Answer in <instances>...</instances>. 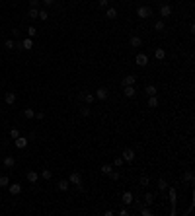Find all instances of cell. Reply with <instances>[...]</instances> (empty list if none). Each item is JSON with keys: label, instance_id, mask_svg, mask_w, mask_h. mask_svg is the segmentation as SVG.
<instances>
[{"label": "cell", "instance_id": "3957f363", "mask_svg": "<svg viewBox=\"0 0 195 216\" xmlns=\"http://www.w3.org/2000/svg\"><path fill=\"white\" fill-rule=\"evenodd\" d=\"M135 150H133V148H125V150L121 152V158H123V162H133L135 160Z\"/></svg>", "mask_w": 195, "mask_h": 216}, {"label": "cell", "instance_id": "7c38bea8", "mask_svg": "<svg viewBox=\"0 0 195 216\" xmlns=\"http://www.w3.org/2000/svg\"><path fill=\"white\" fill-rule=\"evenodd\" d=\"M129 45L131 47H140V45H143V39H140L139 35H133V37L129 39Z\"/></svg>", "mask_w": 195, "mask_h": 216}, {"label": "cell", "instance_id": "9a60e30c", "mask_svg": "<svg viewBox=\"0 0 195 216\" xmlns=\"http://www.w3.org/2000/svg\"><path fill=\"white\" fill-rule=\"evenodd\" d=\"M158 103H160V101H158L156 95H148V107H150V109H156Z\"/></svg>", "mask_w": 195, "mask_h": 216}, {"label": "cell", "instance_id": "1f68e13d", "mask_svg": "<svg viewBox=\"0 0 195 216\" xmlns=\"http://www.w3.org/2000/svg\"><path fill=\"white\" fill-rule=\"evenodd\" d=\"M33 115H35L33 109H25V111H23V117H25V119H33Z\"/></svg>", "mask_w": 195, "mask_h": 216}, {"label": "cell", "instance_id": "4fadbf2b", "mask_svg": "<svg viewBox=\"0 0 195 216\" xmlns=\"http://www.w3.org/2000/svg\"><path fill=\"white\" fill-rule=\"evenodd\" d=\"M4 101H6V103H8V105H14V103H16V94H12V92H8V94L4 95Z\"/></svg>", "mask_w": 195, "mask_h": 216}, {"label": "cell", "instance_id": "7bdbcfd3", "mask_svg": "<svg viewBox=\"0 0 195 216\" xmlns=\"http://www.w3.org/2000/svg\"><path fill=\"white\" fill-rule=\"evenodd\" d=\"M33 117L37 119V121H43V117H45V115H43V113H41V111H39V113H35V115H33Z\"/></svg>", "mask_w": 195, "mask_h": 216}, {"label": "cell", "instance_id": "5b68a950", "mask_svg": "<svg viewBox=\"0 0 195 216\" xmlns=\"http://www.w3.org/2000/svg\"><path fill=\"white\" fill-rule=\"evenodd\" d=\"M160 16H162L164 20L170 18V16H172V6H170V4H162V6H160Z\"/></svg>", "mask_w": 195, "mask_h": 216}, {"label": "cell", "instance_id": "bcb514c9", "mask_svg": "<svg viewBox=\"0 0 195 216\" xmlns=\"http://www.w3.org/2000/svg\"><path fill=\"white\" fill-rule=\"evenodd\" d=\"M119 214H121V216H127L129 212H127V208H121V210H119Z\"/></svg>", "mask_w": 195, "mask_h": 216}, {"label": "cell", "instance_id": "d6a6232c", "mask_svg": "<svg viewBox=\"0 0 195 216\" xmlns=\"http://www.w3.org/2000/svg\"><path fill=\"white\" fill-rule=\"evenodd\" d=\"M39 20H41V22L49 20V14H47V10H39Z\"/></svg>", "mask_w": 195, "mask_h": 216}, {"label": "cell", "instance_id": "ab89813d", "mask_svg": "<svg viewBox=\"0 0 195 216\" xmlns=\"http://www.w3.org/2000/svg\"><path fill=\"white\" fill-rule=\"evenodd\" d=\"M140 214H143V216H150V214H152V210H150V208H143Z\"/></svg>", "mask_w": 195, "mask_h": 216}, {"label": "cell", "instance_id": "d4e9b609", "mask_svg": "<svg viewBox=\"0 0 195 216\" xmlns=\"http://www.w3.org/2000/svg\"><path fill=\"white\" fill-rule=\"evenodd\" d=\"M154 56H156L158 61H162L164 56H166V51H164V49H156V51H154Z\"/></svg>", "mask_w": 195, "mask_h": 216}, {"label": "cell", "instance_id": "277c9868", "mask_svg": "<svg viewBox=\"0 0 195 216\" xmlns=\"http://www.w3.org/2000/svg\"><path fill=\"white\" fill-rule=\"evenodd\" d=\"M137 84V76H133V74H127L125 78H121V88L123 86H135Z\"/></svg>", "mask_w": 195, "mask_h": 216}, {"label": "cell", "instance_id": "836d02e7", "mask_svg": "<svg viewBox=\"0 0 195 216\" xmlns=\"http://www.w3.org/2000/svg\"><path fill=\"white\" fill-rule=\"evenodd\" d=\"M181 179H183V181H193V173H191V171H186V173L181 175Z\"/></svg>", "mask_w": 195, "mask_h": 216}, {"label": "cell", "instance_id": "30bf717a", "mask_svg": "<svg viewBox=\"0 0 195 216\" xmlns=\"http://www.w3.org/2000/svg\"><path fill=\"white\" fill-rule=\"evenodd\" d=\"M121 201H123V204H131V202L135 201V197H133V193H123V195H121Z\"/></svg>", "mask_w": 195, "mask_h": 216}, {"label": "cell", "instance_id": "e0dca14e", "mask_svg": "<svg viewBox=\"0 0 195 216\" xmlns=\"http://www.w3.org/2000/svg\"><path fill=\"white\" fill-rule=\"evenodd\" d=\"M37 179H39L37 171H28V181L29 183H37Z\"/></svg>", "mask_w": 195, "mask_h": 216}, {"label": "cell", "instance_id": "83f0119b", "mask_svg": "<svg viewBox=\"0 0 195 216\" xmlns=\"http://www.w3.org/2000/svg\"><path fill=\"white\" fill-rule=\"evenodd\" d=\"M10 185V179L6 175H0V187H8Z\"/></svg>", "mask_w": 195, "mask_h": 216}, {"label": "cell", "instance_id": "7402d4cb", "mask_svg": "<svg viewBox=\"0 0 195 216\" xmlns=\"http://www.w3.org/2000/svg\"><path fill=\"white\" fill-rule=\"evenodd\" d=\"M144 90H146V94H148V95H156V94H158L156 86H152V84H148V86H146Z\"/></svg>", "mask_w": 195, "mask_h": 216}, {"label": "cell", "instance_id": "5bb4252c", "mask_svg": "<svg viewBox=\"0 0 195 216\" xmlns=\"http://www.w3.org/2000/svg\"><path fill=\"white\" fill-rule=\"evenodd\" d=\"M22 49H25V51L33 49V41H31V37H25V39L22 41Z\"/></svg>", "mask_w": 195, "mask_h": 216}, {"label": "cell", "instance_id": "6da1fadb", "mask_svg": "<svg viewBox=\"0 0 195 216\" xmlns=\"http://www.w3.org/2000/svg\"><path fill=\"white\" fill-rule=\"evenodd\" d=\"M137 16H139L140 20L150 18V16H152V8H150V6H139V8H137Z\"/></svg>", "mask_w": 195, "mask_h": 216}, {"label": "cell", "instance_id": "8992f818", "mask_svg": "<svg viewBox=\"0 0 195 216\" xmlns=\"http://www.w3.org/2000/svg\"><path fill=\"white\" fill-rule=\"evenodd\" d=\"M146 64H148V56L144 55V53H139V55H137V66L144 68Z\"/></svg>", "mask_w": 195, "mask_h": 216}, {"label": "cell", "instance_id": "ffe728a7", "mask_svg": "<svg viewBox=\"0 0 195 216\" xmlns=\"http://www.w3.org/2000/svg\"><path fill=\"white\" fill-rule=\"evenodd\" d=\"M28 18H31V20L39 18V8H29L28 10Z\"/></svg>", "mask_w": 195, "mask_h": 216}, {"label": "cell", "instance_id": "4316f807", "mask_svg": "<svg viewBox=\"0 0 195 216\" xmlns=\"http://www.w3.org/2000/svg\"><path fill=\"white\" fill-rule=\"evenodd\" d=\"M100 169H102V173H106V175H107V173H109V171L113 169V165H111V164H103Z\"/></svg>", "mask_w": 195, "mask_h": 216}, {"label": "cell", "instance_id": "ee69618b", "mask_svg": "<svg viewBox=\"0 0 195 216\" xmlns=\"http://www.w3.org/2000/svg\"><path fill=\"white\" fill-rule=\"evenodd\" d=\"M107 4H109V0H100V8H106Z\"/></svg>", "mask_w": 195, "mask_h": 216}, {"label": "cell", "instance_id": "603a6c76", "mask_svg": "<svg viewBox=\"0 0 195 216\" xmlns=\"http://www.w3.org/2000/svg\"><path fill=\"white\" fill-rule=\"evenodd\" d=\"M158 189H160V191H166V189H168V183H166V179H164V177L158 179Z\"/></svg>", "mask_w": 195, "mask_h": 216}, {"label": "cell", "instance_id": "f6af8a7d", "mask_svg": "<svg viewBox=\"0 0 195 216\" xmlns=\"http://www.w3.org/2000/svg\"><path fill=\"white\" fill-rule=\"evenodd\" d=\"M80 113H82V117H90V109H82Z\"/></svg>", "mask_w": 195, "mask_h": 216}, {"label": "cell", "instance_id": "484cf974", "mask_svg": "<svg viewBox=\"0 0 195 216\" xmlns=\"http://www.w3.org/2000/svg\"><path fill=\"white\" fill-rule=\"evenodd\" d=\"M168 195H170V202H176V189L168 187Z\"/></svg>", "mask_w": 195, "mask_h": 216}, {"label": "cell", "instance_id": "ba28073f", "mask_svg": "<svg viewBox=\"0 0 195 216\" xmlns=\"http://www.w3.org/2000/svg\"><path fill=\"white\" fill-rule=\"evenodd\" d=\"M107 94H109V92H107L106 88H98V90H96V94H94V95H96V99L103 101V99H107Z\"/></svg>", "mask_w": 195, "mask_h": 216}, {"label": "cell", "instance_id": "74e56055", "mask_svg": "<svg viewBox=\"0 0 195 216\" xmlns=\"http://www.w3.org/2000/svg\"><path fill=\"white\" fill-rule=\"evenodd\" d=\"M113 165H117V168H119V165H123V158H115V160H113Z\"/></svg>", "mask_w": 195, "mask_h": 216}, {"label": "cell", "instance_id": "f546056e", "mask_svg": "<svg viewBox=\"0 0 195 216\" xmlns=\"http://www.w3.org/2000/svg\"><path fill=\"white\" fill-rule=\"evenodd\" d=\"M41 175H43V179H45V181H49V179L53 177V171H49V169H43Z\"/></svg>", "mask_w": 195, "mask_h": 216}, {"label": "cell", "instance_id": "60d3db41", "mask_svg": "<svg viewBox=\"0 0 195 216\" xmlns=\"http://www.w3.org/2000/svg\"><path fill=\"white\" fill-rule=\"evenodd\" d=\"M43 4H45V6H55L57 0H43Z\"/></svg>", "mask_w": 195, "mask_h": 216}, {"label": "cell", "instance_id": "8fae6325", "mask_svg": "<svg viewBox=\"0 0 195 216\" xmlns=\"http://www.w3.org/2000/svg\"><path fill=\"white\" fill-rule=\"evenodd\" d=\"M14 142H16V146H18L20 150L28 146V138H25V136H18V138H14Z\"/></svg>", "mask_w": 195, "mask_h": 216}, {"label": "cell", "instance_id": "d590c367", "mask_svg": "<svg viewBox=\"0 0 195 216\" xmlns=\"http://www.w3.org/2000/svg\"><path fill=\"white\" fill-rule=\"evenodd\" d=\"M4 47H6V49H16V41H12V39H8V41L4 43Z\"/></svg>", "mask_w": 195, "mask_h": 216}, {"label": "cell", "instance_id": "4dcf8cb0", "mask_svg": "<svg viewBox=\"0 0 195 216\" xmlns=\"http://www.w3.org/2000/svg\"><path fill=\"white\" fill-rule=\"evenodd\" d=\"M35 35H37V29L33 27V25H29L28 27V37H35Z\"/></svg>", "mask_w": 195, "mask_h": 216}, {"label": "cell", "instance_id": "f1b7e54d", "mask_svg": "<svg viewBox=\"0 0 195 216\" xmlns=\"http://www.w3.org/2000/svg\"><path fill=\"white\" fill-rule=\"evenodd\" d=\"M107 175H109V177H111L113 181H117V179H121V171H113V169H111V171H109V173H107Z\"/></svg>", "mask_w": 195, "mask_h": 216}, {"label": "cell", "instance_id": "7a4b0ae2", "mask_svg": "<svg viewBox=\"0 0 195 216\" xmlns=\"http://www.w3.org/2000/svg\"><path fill=\"white\" fill-rule=\"evenodd\" d=\"M68 183H72L74 187L82 189V175H80V171H72V173H70V177H68Z\"/></svg>", "mask_w": 195, "mask_h": 216}, {"label": "cell", "instance_id": "2e32d148", "mask_svg": "<svg viewBox=\"0 0 195 216\" xmlns=\"http://www.w3.org/2000/svg\"><path fill=\"white\" fill-rule=\"evenodd\" d=\"M68 179H60V181H59V185H57V187H59V191H63V193H65V191H68Z\"/></svg>", "mask_w": 195, "mask_h": 216}, {"label": "cell", "instance_id": "cb8c5ba5", "mask_svg": "<svg viewBox=\"0 0 195 216\" xmlns=\"http://www.w3.org/2000/svg\"><path fill=\"white\" fill-rule=\"evenodd\" d=\"M164 27H166V24H164V20H158L156 24H154V29H156V31H164Z\"/></svg>", "mask_w": 195, "mask_h": 216}, {"label": "cell", "instance_id": "ac0fdd59", "mask_svg": "<svg viewBox=\"0 0 195 216\" xmlns=\"http://www.w3.org/2000/svg\"><path fill=\"white\" fill-rule=\"evenodd\" d=\"M106 18L107 20H115L117 18V10L115 8H107L106 10Z\"/></svg>", "mask_w": 195, "mask_h": 216}, {"label": "cell", "instance_id": "52a82bcc", "mask_svg": "<svg viewBox=\"0 0 195 216\" xmlns=\"http://www.w3.org/2000/svg\"><path fill=\"white\" fill-rule=\"evenodd\" d=\"M123 94H125V98H135L137 95V88L135 86H123Z\"/></svg>", "mask_w": 195, "mask_h": 216}, {"label": "cell", "instance_id": "8d00e7d4", "mask_svg": "<svg viewBox=\"0 0 195 216\" xmlns=\"http://www.w3.org/2000/svg\"><path fill=\"white\" fill-rule=\"evenodd\" d=\"M18 136H20L18 129H10V138H18Z\"/></svg>", "mask_w": 195, "mask_h": 216}, {"label": "cell", "instance_id": "9c48e42d", "mask_svg": "<svg viewBox=\"0 0 195 216\" xmlns=\"http://www.w3.org/2000/svg\"><path fill=\"white\" fill-rule=\"evenodd\" d=\"M8 191H10V195H20V193H22V185L12 183V185H8Z\"/></svg>", "mask_w": 195, "mask_h": 216}, {"label": "cell", "instance_id": "44dd1931", "mask_svg": "<svg viewBox=\"0 0 195 216\" xmlns=\"http://www.w3.org/2000/svg\"><path fill=\"white\" fill-rule=\"evenodd\" d=\"M84 101H86V103H94V101H96V95L94 94H88V92H84Z\"/></svg>", "mask_w": 195, "mask_h": 216}, {"label": "cell", "instance_id": "e575fe53", "mask_svg": "<svg viewBox=\"0 0 195 216\" xmlns=\"http://www.w3.org/2000/svg\"><path fill=\"white\" fill-rule=\"evenodd\" d=\"M144 201H146V204H152L154 195H152V193H146V195H144Z\"/></svg>", "mask_w": 195, "mask_h": 216}, {"label": "cell", "instance_id": "b9f144b4", "mask_svg": "<svg viewBox=\"0 0 195 216\" xmlns=\"http://www.w3.org/2000/svg\"><path fill=\"white\" fill-rule=\"evenodd\" d=\"M140 185H143V187H144V185H148V177H146V175L140 177Z\"/></svg>", "mask_w": 195, "mask_h": 216}, {"label": "cell", "instance_id": "d6986e66", "mask_svg": "<svg viewBox=\"0 0 195 216\" xmlns=\"http://www.w3.org/2000/svg\"><path fill=\"white\" fill-rule=\"evenodd\" d=\"M16 160H14V156H6L4 158V168H14Z\"/></svg>", "mask_w": 195, "mask_h": 216}, {"label": "cell", "instance_id": "f35d334b", "mask_svg": "<svg viewBox=\"0 0 195 216\" xmlns=\"http://www.w3.org/2000/svg\"><path fill=\"white\" fill-rule=\"evenodd\" d=\"M41 0H29V8H37Z\"/></svg>", "mask_w": 195, "mask_h": 216}]
</instances>
